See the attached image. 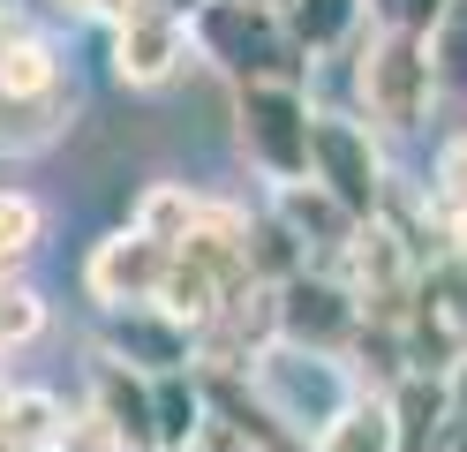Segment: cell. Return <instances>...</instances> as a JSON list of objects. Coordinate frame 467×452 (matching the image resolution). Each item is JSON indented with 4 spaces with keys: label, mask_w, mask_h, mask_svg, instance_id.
<instances>
[{
    "label": "cell",
    "mask_w": 467,
    "mask_h": 452,
    "mask_svg": "<svg viewBox=\"0 0 467 452\" xmlns=\"http://www.w3.org/2000/svg\"><path fill=\"white\" fill-rule=\"evenodd\" d=\"M249 287H265L249 271V219L234 204H219L212 219H203L196 234L173 241V264H166V287H159V310L173 324H212L234 294H249Z\"/></svg>",
    "instance_id": "1"
},
{
    "label": "cell",
    "mask_w": 467,
    "mask_h": 452,
    "mask_svg": "<svg viewBox=\"0 0 467 452\" xmlns=\"http://www.w3.org/2000/svg\"><path fill=\"white\" fill-rule=\"evenodd\" d=\"M189 46L212 68H226L234 90L242 83H302V53L286 38L279 8H265V0H203L189 16Z\"/></svg>",
    "instance_id": "2"
},
{
    "label": "cell",
    "mask_w": 467,
    "mask_h": 452,
    "mask_svg": "<svg viewBox=\"0 0 467 452\" xmlns=\"http://www.w3.org/2000/svg\"><path fill=\"white\" fill-rule=\"evenodd\" d=\"M242 384L265 400V415L279 422V430L302 437V445L362 392V377H355V362H347V354H302V347H265V354L249 362Z\"/></svg>",
    "instance_id": "3"
},
{
    "label": "cell",
    "mask_w": 467,
    "mask_h": 452,
    "mask_svg": "<svg viewBox=\"0 0 467 452\" xmlns=\"http://www.w3.org/2000/svg\"><path fill=\"white\" fill-rule=\"evenodd\" d=\"M355 99L362 121L377 129H422L430 106H437V68H430V38L415 30H369L355 46Z\"/></svg>",
    "instance_id": "4"
},
{
    "label": "cell",
    "mask_w": 467,
    "mask_h": 452,
    "mask_svg": "<svg viewBox=\"0 0 467 452\" xmlns=\"http://www.w3.org/2000/svg\"><path fill=\"white\" fill-rule=\"evenodd\" d=\"M234 121H242V151L249 166L286 189L309 181V129H317V99L302 83H242L234 90Z\"/></svg>",
    "instance_id": "5"
},
{
    "label": "cell",
    "mask_w": 467,
    "mask_h": 452,
    "mask_svg": "<svg viewBox=\"0 0 467 452\" xmlns=\"http://www.w3.org/2000/svg\"><path fill=\"white\" fill-rule=\"evenodd\" d=\"M347 294H355V310L362 324H407V310H415V287H422V257H415V241H407L392 219H362L355 241H347Z\"/></svg>",
    "instance_id": "6"
},
{
    "label": "cell",
    "mask_w": 467,
    "mask_h": 452,
    "mask_svg": "<svg viewBox=\"0 0 467 452\" xmlns=\"http://www.w3.org/2000/svg\"><path fill=\"white\" fill-rule=\"evenodd\" d=\"M309 181L325 189L332 204H347L355 219H377L385 211V151H377V136L362 129V113H325L317 106V129H309Z\"/></svg>",
    "instance_id": "7"
},
{
    "label": "cell",
    "mask_w": 467,
    "mask_h": 452,
    "mask_svg": "<svg viewBox=\"0 0 467 452\" xmlns=\"http://www.w3.org/2000/svg\"><path fill=\"white\" fill-rule=\"evenodd\" d=\"M272 317H279V347H302V354H347L362 331V310L332 271H295V279L272 287Z\"/></svg>",
    "instance_id": "8"
},
{
    "label": "cell",
    "mask_w": 467,
    "mask_h": 452,
    "mask_svg": "<svg viewBox=\"0 0 467 452\" xmlns=\"http://www.w3.org/2000/svg\"><path fill=\"white\" fill-rule=\"evenodd\" d=\"M166 264L173 249L159 234H143V226H121V234H106L91 264H83V287H91V301L113 317V310H151L159 287H166Z\"/></svg>",
    "instance_id": "9"
},
{
    "label": "cell",
    "mask_w": 467,
    "mask_h": 452,
    "mask_svg": "<svg viewBox=\"0 0 467 452\" xmlns=\"http://www.w3.org/2000/svg\"><path fill=\"white\" fill-rule=\"evenodd\" d=\"M189 23L166 16V8H129L121 23H113V76H121L129 90H159L189 68Z\"/></svg>",
    "instance_id": "10"
},
{
    "label": "cell",
    "mask_w": 467,
    "mask_h": 452,
    "mask_svg": "<svg viewBox=\"0 0 467 452\" xmlns=\"http://www.w3.org/2000/svg\"><path fill=\"white\" fill-rule=\"evenodd\" d=\"M99 354L106 362H129L136 377H173V370H196V331L173 324L159 301H151V310H113Z\"/></svg>",
    "instance_id": "11"
},
{
    "label": "cell",
    "mask_w": 467,
    "mask_h": 452,
    "mask_svg": "<svg viewBox=\"0 0 467 452\" xmlns=\"http://www.w3.org/2000/svg\"><path fill=\"white\" fill-rule=\"evenodd\" d=\"M91 415L113 430L121 452H159V407H151V377H136L129 362H91Z\"/></svg>",
    "instance_id": "12"
},
{
    "label": "cell",
    "mask_w": 467,
    "mask_h": 452,
    "mask_svg": "<svg viewBox=\"0 0 467 452\" xmlns=\"http://www.w3.org/2000/svg\"><path fill=\"white\" fill-rule=\"evenodd\" d=\"M272 219L302 241V257H309V249H332V257H339L347 241H355V226H362L355 211L332 204L317 181H286V189H272Z\"/></svg>",
    "instance_id": "13"
},
{
    "label": "cell",
    "mask_w": 467,
    "mask_h": 452,
    "mask_svg": "<svg viewBox=\"0 0 467 452\" xmlns=\"http://www.w3.org/2000/svg\"><path fill=\"white\" fill-rule=\"evenodd\" d=\"M279 23H286V38H295L302 68H317L325 53H339V46L362 38V0H286Z\"/></svg>",
    "instance_id": "14"
},
{
    "label": "cell",
    "mask_w": 467,
    "mask_h": 452,
    "mask_svg": "<svg viewBox=\"0 0 467 452\" xmlns=\"http://www.w3.org/2000/svg\"><path fill=\"white\" fill-rule=\"evenodd\" d=\"M309 452H400V430H392V400L385 392H355V400H347L325 430L309 437Z\"/></svg>",
    "instance_id": "15"
},
{
    "label": "cell",
    "mask_w": 467,
    "mask_h": 452,
    "mask_svg": "<svg viewBox=\"0 0 467 452\" xmlns=\"http://www.w3.org/2000/svg\"><path fill=\"white\" fill-rule=\"evenodd\" d=\"M151 407H159V452H196L203 422H212V407H203V377L196 370L151 377Z\"/></svg>",
    "instance_id": "16"
},
{
    "label": "cell",
    "mask_w": 467,
    "mask_h": 452,
    "mask_svg": "<svg viewBox=\"0 0 467 452\" xmlns=\"http://www.w3.org/2000/svg\"><path fill=\"white\" fill-rule=\"evenodd\" d=\"M53 90H68L61 76V53H53L46 38H16L0 46V99H53Z\"/></svg>",
    "instance_id": "17"
},
{
    "label": "cell",
    "mask_w": 467,
    "mask_h": 452,
    "mask_svg": "<svg viewBox=\"0 0 467 452\" xmlns=\"http://www.w3.org/2000/svg\"><path fill=\"white\" fill-rule=\"evenodd\" d=\"M68 90H53V99H0V151L23 159V151H46L53 136L68 129Z\"/></svg>",
    "instance_id": "18"
},
{
    "label": "cell",
    "mask_w": 467,
    "mask_h": 452,
    "mask_svg": "<svg viewBox=\"0 0 467 452\" xmlns=\"http://www.w3.org/2000/svg\"><path fill=\"white\" fill-rule=\"evenodd\" d=\"M212 196H196V189H182V181H159V189H143V204H136V226L143 234H159L166 241V249H173V241H182V234H196L203 219H212Z\"/></svg>",
    "instance_id": "19"
},
{
    "label": "cell",
    "mask_w": 467,
    "mask_h": 452,
    "mask_svg": "<svg viewBox=\"0 0 467 452\" xmlns=\"http://www.w3.org/2000/svg\"><path fill=\"white\" fill-rule=\"evenodd\" d=\"M38 234H46V211L23 189H0V287L23 279V257L38 249Z\"/></svg>",
    "instance_id": "20"
},
{
    "label": "cell",
    "mask_w": 467,
    "mask_h": 452,
    "mask_svg": "<svg viewBox=\"0 0 467 452\" xmlns=\"http://www.w3.org/2000/svg\"><path fill=\"white\" fill-rule=\"evenodd\" d=\"M0 430H8L16 452H53L61 400H53V392H8V400H0Z\"/></svg>",
    "instance_id": "21"
},
{
    "label": "cell",
    "mask_w": 467,
    "mask_h": 452,
    "mask_svg": "<svg viewBox=\"0 0 467 452\" xmlns=\"http://www.w3.org/2000/svg\"><path fill=\"white\" fill-rule=\"evenodd\" d=\"M430 68L437 90H467V0H445V16L430 30Z\"/></svg>",
    "instance_id": "22"
},
{
    "label": "cell",
    "mask_w": 467,
    "mask_h": 452,
    "mask_svg": "<svg viewBox=\"0 0 467 452\" xmlns=\"http://www.w3.org/2000/svg\"><path fill=\"white\" fill-rule=\"evenodd\" d=\"M38 331H46V301L23 287V279H16V287H0V347L16 354V347H31Z\"/></svg>",
    "instance_id": "23"
},
{
    "label": "cell",
    "mask_w": 467,
    "mask_h": 452,
    "mask_svg": "<svg viewBox=\"0 0 467 452\" xmlns=\"http://www.w3.org/2000/svg\"><path fill=\"white\" fill-rule=\"evenodd\" d=\"M377 30H415V38H430L437 16H445V0H362Z\"/></svg>",
    "instance_id": "24"
},
{
    "label": "cell",
    "mask_w": 467,
    "mask_h": 452,
    "mask_svg": "<svg viewBox=\"0 0 467 452\" xmlns=\"http://www.w3.org/2000/svg\"><path fill=\"white\" fill-rule=\"evenodd\" d=\"M53 452H121V445H113V430H106V422H99L91 407H83V415H68V407H61V430H53Z\"/></svg>",
    "instance_id": "25"
},
{
    "label": "cell",
    "mask_w": 467,
    "mask_h": 452,
    "mask_svg": "<svg viewBox=\"0 0 467 452\" xmlns=\"http://www.w3.org/2000/svg\"><path fill=\"white\" fill-rule=\"evenodd\" d=\"M437 196H467V136L460 143H445V159H437Z\"/></svg>",
    "instance_id": "26"
},
{
    "label": "cell",
    "mask_w": 467,
    "mask_h": 452,
    "mask_svg": "<svg viewBox=\"0 0 467 452\" xmlns=\"http://www.w3.org/2000/svg\"><path fill=\"white\" fill-rule=\"evenodd\" d=\"M61 8H76V16H99V23H121V16H129V0H61Z\"/></svg>",
    "instance_id": "27"
},
{
    "label": "cell",
    "mask_w": 467,
    "mask_h": 452,
    "mask_svg": "<svg viewBox=\"0 0 467 452\" xmlns=\"http://www.w3.org/2000/svg\"><path fill=\"white\" fill-rule=\"evenodd\" d=\"M445 234H452V257H467V196L445 204Z\"/></svg>",
    "instance_id": "28"
},
{
    "label": "cell",
    "mask_w": 467,
    "mask_h": 452,
    "mask_svg": "<svg viewBox=\"0 0 467 452\" xmlns=\"http://www.w3.org/2000/svg\"><path fill=\"white\" fill-rule=\"evenodd\" d=\"M16 38V16H8V0H0V46H8Z\"/></svg>",
    "instance_id": "29"
},
{
    "label": "cell",
    "mask_w": 467,
    "mask_h": 452,
    "mask_svg": "<svg viewBox=\"0 0 467 452\" xmlns=\"http://www.w3.org/2000/svg\"><path fill=\"white\" fill-rule=\"evenodd\" d=\"M437 452H467V430H445V445H437Z\"/></svg>",
    "instance_id": "30"
}]
</instances>
